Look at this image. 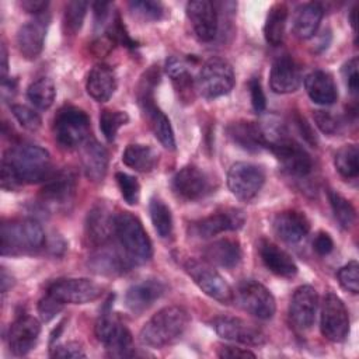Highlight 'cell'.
<instances>
[{"label":"cell","mask_w":359,"mask_h":359,"mask_svg":"<svg viewBox=\"0 0 359 359\" xmlns=\"http://www.w3.org/2000/svg\"><path fill=\"white\" fill-rule=\"evenodd\" d=\"M52 175V161L48 150L38 144L10 147L1 160L3 189H17L22 184H36Z\"/></svg>","instance_id":"6da1fadb"},{"label":"cell","mask_w":359,"mask_h":359,"mask_svg":"<svg viewBox=\"0 0 359 359\" xmlns=\"http://www.w3.org/2000/svg\"><path fill=\"white\" fill-rule=\"evenodd\" d=\"M191 321L189 313L181 306H167L146 321L139 332L144 346L163 348L182 337Z\"/></svg>","instance_id":"7a4b0ae2"},{"label":"cell","mask_w":359,"mask_h":359,"mask_svg":"<svg viewBox=\"0 0 359 359\" xmlns=\"http://www.w3.org/2000/svg\"><path fill=\"white\" fill-rule=\"evenodd\" d=\"M0 238L3 255L35 254L46 241L41 224L32 219L4 222L0 229Z\"/></svg>","instance_id":"3957f363"},{"label":"cell","mask_w":359,"mask_h":359,"mask_svg":"<svg viewBox=\"0 0 359 359\" xmlns=\"http://www.w3.org/2000/svg\"><path fill=\"white\" fill-rule=\"evenodd\" d=\"M115 236L133 264H144L153 255L151 241L140 220L129 212L116 213Z\"/></svg>","instance_id":"277c9868"},{"label":"cell","mask_w":359,"mask_h":359,"mask_svg":"<svg viewBox=\"0 0 359 359\" xmlns=\"http://www.w3.org/2000/svg\"><path fill=\"white\" fill-rule=\"evenodd\" d=\"M265 147L269 149L280 161L283 170L294 177H306L313 170L310 154L293 139H290L283 128H276L266 135Z\"/></svg>","instance_id":"5b68a950"},{"label":"cell","mask_w":359,"mask_h":359,"mask_svg":"<svg viewBox=\"0 0 359 359\" xmlns=\"http://www.w3.org/2000/svg\"><path fill=\"white\" fill-rule=\"evenodd\" d=\"M53 136L65 149L81 146L90 135L88 115L73 105L62 107L53 118Z\"/></svg>","instance_id":"8992f818"},{"label":"cell","mask_w":359,"mask_h":359,"mask_svg":"<svg viewBox=\"0 0 359 359\" xmlns=\"http://www.w3.org/2000/svg\"><path fill=\"white\" fill-rule=\"evenodd\" d=\"M234 81L231 65L226 59L213 56L199 69L195 86L203 98L213 100L229 94L234 87Z\"/></svg>","instance_id":"52a82bcc"},{"label":"cell","mask_w":359,"mask_h":359,"mask_svg":"<svg viewBox=\"0 0 359 359\" xmlns=\"http://www.w3.org/2000/svg\"><path fill=\"white\" fill-rule=\"evenodd\" d=\"M184 268L196 286L212 299L229 304L234 299V293L224 278L206 261L188 258L184 262Z\"/></svg>","instance_id":"ba28073f"},{"label":"cell","mask_w":359,"mask_h":359,"mask_svg":"<svg viewBox=\"0 0 359 359\" xmlns=\"http://www.w3.org/2000/svg\"><path fill=\"white\" fill-rule=\"evenodd\" d=\"M264 182L265 171L262 167L252 163H234L227 172V187L230 192L244 202L252 201L262 189Z\"/></svg>","instance_id":"9c48e42d"},{"label":"cell","mask_w":359,"mask_h":359,"mask_svg":"<svg viewBox=\"0 0 359 359\" xmlns=\"http://www.w3.org/2000/svg\"><path fill=\"white\" fill-rule=\"evenodd\" d=\"M320 330L325 339L342 342L349 334V314L344 302L332 292L327 293L321 303Z\"/></svg>","instance_id":"30bf717a"},{"label":"cell","mask_w":359,"mask_h":359,"mask_svg":"<svg viewBox=\"0 0 359 359\" xmlns=\"http://www.w3.org/2000/svg\"><path fill=\"white\" fill-rule=\"evenodd\" d=\"M236 300L240 307L259 320H269L273 317L276 303L273 294L259 282L247 279L237 286Z\"/></svg>","instance_id":"8fae6325"},{"label":"cell","mask_w":359,"mask_h":359,"mask_svg":"<svg viewBox=\"0 0 359 359\" xmlns=\"http://www.w3.org/2000/svg\"><path fill=\"white\" fill-rule=\"evenodd\" d=\"M95 335L111 356H132V334L109 311H102L95 324Z\"/></svg>","instance_id":"7c38bea8"},{"label":"cell","mask_w":359,"mask_h":359,"mask_svg":"<svg viewBox=\"0 0 359 359\" xmlns=\"http://www.w3.org/2000/svg\"><path fill=\"white\" fill-rule=\"evenodd\" d=\"M77 188L76 174L70 168H63L52 174L41 189L39 198L45 208L52 210L66 209L74 199Z\"/></svg>","instance_id":"4fadbf2b"},{"label":"cell","mask_w":359,"mask_h":359,"mask_svg":"<svg viewBox=\"0 0 359 359\" xmlns=\"http://www.w3.org/2000/svg\"><path fill=\"white\" fill-rule=\"evenodd\" d=\"M46 293L63 304H84L101 296V286L87 278H62L53 280Z\"/></svg>","instance_id":"5bb4252c"},{"label":"cell","mask_w":359,"mask_h":359,"mask_svg":"<svg viewBox=\"0 0 359 359\" xmlns=\"http://www.w3.org/2000/svg\"><path fill=\"white\" fill-rule=\"evenodd\" d=\"M212 327L219 337L236 344L258 346L266 342V337L261 328L238 317H216L212 320Z\"/></svg>","instance_id":"9a60e30c"},{"label":"cell","mask_w":359,"mask_h":359,"mask_svg":"<svg viewBox=\"0 0 359 359\" xmlns=\"http://www.w3.org/2000/svg\"><path fill=\"white\" fill-rule=\"evenodd\" d=\"M245 223V213L237 208H226L191 224V233L201 238H210L224 231H236Z\"/></svg>","instance_id":"2e32d148"},{"label":"cell","mask_w":359,"mask_h":359,"mask_svg":"<svg viewBox=\"0 0 359 359\" xmlns=\"http://www.w3.org/2000/svg\"><path fill=\"white\" fill-rule=\"evenodd\" d=\"M318 309V293L310 285L299 286L289 303V318L293 327L299 331L309 330Z\"/></svg>","instance_id":"e0dca14e"},{"label":"cell","mask_w":359,"mask_h":359,"mask_svg":"<svg viewBox=\"0 0 359 359\" xmlns=\"http://www.w3.org/2000/svg\"><path fill=\"white\" fill-rule=\"evenodd\" d=\"M172 189L187 201H198L212 192L209 175L196 165H185L172 178Z\"/></svg>","instance_id":"ac0fdd59"},{"label":"cell","mask_w":359,"mask_h":359,"mask_svg":"<svg viewBox=\"0 0 359 359\" xmlns=\"http://www.w3.org/2000/svg\"><path fill=\"white\" fill-rule=\"evenodd\" d=\"M115 217L116 215L105 203L94 205L86 217V237L94 247L107 244L115 234Z\"/></svg>","instance_id":"d6986e66"},{"label":"cell","mask_w":359,"mask_h":359,"mask_svg":"<svg viewBox=\"0 0 359 359\" xmlns=\"http://www.w3.org/2000/svg\"><path fill=\"white\" fill-rule=\"evenodd\" d=\"M49 15L43 13L20 27L17 32V46L25 59L34 60L41 55L49 27Z\"/></svg>","instance_id":"ffe728a7"},{"label":"cell","mask_w":359,"mask_h":359,"mask_svg":"<svg viewBox=\"0 0 359 359\" xmlns=\"http://www.w3.org/2000/svg\"><path fill=\"white\" fill-rule=\"evenodd\" d=\"M187 17L196 34L203 42H210L217 34V11L209 0H192L187 3Z\"/></svg>","instance_id":"44dd1931"},{"label":"cell","mask_w":359,"mask_h":359,"mask_svg":"<svg viewBox=\"0 0 359 359\" xmlns=\"http://www.w3.org/2000/svg\"><path fill=\"white\" fill-rule=\"evenodd\" d=\"M302 84V70L290 55L279 56L271 67L269 86L276 94H289Z\"/></svg>","instance_id":"7402d4cb"},{"label":"cell","mask_w":359,"mask_h":359,"mask_svg":"<svg viewBox=\"0 0 359 359\" xmlns=\"http://www.w3.org/2000/svg\"><path fill=\"white\" fill-rule=\"evenodd\" d=\"M41 334V324L35 317L22 316L17 318L8 330V348L17 356L27 355L35 345Z\"/></svg>","instance_id":"603a6c76"},{"label":"cell","mask_w":359,"mask_h":359,"mask_svg":"<svg viewBox=\"0 0 359 359\" xmlns=\"http://www.w3.org/2000/svg\"><path fill=\"white\" fill-rule=\"evenodd\" d=\"M165 292V285L158 279H143L132 285L125 294V304L133 314H142L154 304Z\"/></svg>","instance_id":"cb8c5ba5"},{"label":"cell","mask_w":359,"mask_h":359,"mask_svg":"<svg viewBox=\"0 0 359 359\" xmlns=\"http://www.w3.org/2000/svg\"><path fill=\"white\" fill-rule=\"evenodd\" d=\"M272 226L276 236L287 244H296L302 241L310 231L309 219L299 210H283L278 213Z\"/></svg>","instance_id":"d4e9b609"},{"label":"cell","mask_w":359,"mask_h":359,"mask_svg":"<svg viewBox=\"0 0 359 359\" xmlns=\"http://www.w3.org/2000/svg\"><path fill=\"white\" fill-rule=\"evenodd\" d=\"M108 151L95 139H87L81 144V167L84 175L93 182H101L108 170Z\"/></svg>","instance_id":"484cf974"},{"label":"cell","mask_w":359,"mask_h":359,"mask_svg":"<svg viewBox=\"0 0 359 359\" xmlns=\"http://www.w3.org/2000/svg\"><path fill=\"white\" fill-rule=\"evenodd\" d=\"M258 250L261 261L269 272L280 278H293L297 273V265L293 258L276 244L261 240Z\"/></svg>","instance_id":"4316f807"},{"label":"cell","mask_w":359,"mask_h":359,"mask_svg":"<svg viewBox=\"0 0 359 359\" xmlns=\"http://www.w3.org/2000/svg\"><path fill=\"white\" fill-rule=\"evenodd\" d=\"M133 262L126 257L119 254L116 250L105 248L101 245L100 250L94 251L88 257V268L91 272L97 275H105V276H112V275H121L126 272Z\"/></svg>","instance_id":"83f0119b"},{"label":"cell","mask_w":359,"mask_h":359,"mask_svg":"<svg viewBox=\"0 0 359 359\" xmlns=\"http://www.w3.org/2000/svg\"><path fill=\"white\" fill-rule=\"evenodd\" d=\"M304 87L310 100L320 105H331L338 98L332 76L325 70H314L304 79Z\"/></svg>","instance_id":"f1b7e54d"},{"label":"cell","mask_w":359,"mask_h":359,"mask_svg":"<svg viewBox=\"0 0 359 359\" xmlns=\"http://www.w3.org/2000/svg\"><path fill=\"white\" fill-rule=\"evenodd\" d=\"M86 88L95 101H108L116 90V76L114 70L107 65H95L87 76Z\"/></svg>","instance_id":"f546056e"},{"label":"cell","mask_w":359,"mask_h":359,"mask_svg":"<svg viewBox=\"0 0 359 359\" xmlns=\"http://www.w3.org/2000/svg\"><path fill=\"white\" fill-rule=\"evenodd\" d=\"M205 261L222 268H234L241 261V247L234 238H220L203 250Z\"/></svg>","instance_id":"4dcf8cb0"},{"label":"cell","mask_w":359,"mask_h":359,"mask_svg":"<svg viewBox=\"0 0 359 359\" xmlns=\"http://www.w3.org/2000/svg\"><path fill=\"white\" fill-rule=\"evenodd\" d=\"M227 135L238 147L247 151H259L265 147L262 126L255 122L237 121L227 126Z\"/></svg>","instance_id":"1f68e13d"},{"label":"cell","mask_w":359,"mask_h":359,"mask_svg":"<svg viewBox=\"0 0 359 359\" xmlns=\"http://www.w3.org/2000/svg\"><path fill=\"white\" fill-rule=\"evenodd\" d=\"M323 18V7L318 3H304L294 10L292 20L293 34L299 39H309L317 32Z\"/></svg>","instance_id":"d6a6232c"},{"label":"cell","mask_w":359,"mask_h":359,"mask_svg":"<svg viewBox=\"0 0 359 359\" xmlns=\"http://www.w3.org/2000/svg\"><path fill=\"white\" fill-rule=\"evenodd\" d=\"M165 72L172 80L177 93H180V98L189 102L192 100L195 81L192 80L188 65L178 56H170L165 62Z\"/></svg>","instance_id":"836d02e7"},{"label":"cell","mask_w":359,"mask_h":359,"mask_svg":"<svg viewBox=\"0 0 359 359\" xmlns=\"http://www.w3.org/2000/svg\"><path fill=\"white\" fill-rule=\"evenodd\" d=\"M122 161L129 168H133L139 172H150L154 170L158 161L157 151L147 144H129L122 153Z\"/></svg>","instance_id":"e575fe53"},{"label":"cell","mask_w":359,"mask_h":359,"mask_svg":"<svg viewBox=\"0 0 359 359\" xmlns=\"http://www.w3.org/2000/svg\"><path fill=\"white\" fill-rule=\"evenodd\" d=\"M287 11L289 10L285 3H275L268 10L266 20L264 24V36L265 41L272 46H278L283 42Z\"/></svg>","instance_id":"d590c367"},{"label":"cell","mask_w":359,"mask_h":359,"mask_svg":"<svg viewBox=\"0 0 359 359\" xmlns=\"http://www.w3.org/2000/svg\"><path fill=\"white\" fill-rule=\"evenodd\" d=\"M27 97L38 109H48L56 97V88L50 79L39 77L27 88Z\"/></svg>","instance_id":"8d00e7d4"},{"label":"cell","mask_w":359,"mask_h":359,"mask_svg":"<svg viewBox=\"0 0 359 359\" xmlns=\"http://www.w3.org/2000/svg\"><path fill=\"white\" fill-rule=\"evenodd\" d=\"M149 212L157 234L161 238H170L174 230V222L170 208L160 198H153L149 205Z\"/></svg>","instance_id":"74e56055"},{"label":"cell","mask_w":359,"mask_h":359,"mask_svg":"<svg viewBox=\"0 0 359 359\" xmlns=\"http://www.w3.org/2000/svg\"><path fill=\"white\" fill-rule=\"evenodd\" d=\"M359 150L356 144H344L334 156V164L337 171L346 180L356 178L359 174Z\"/></svg>","instance_id":"f35d334b"},{"label":"cell","mask_w":359,"mask_h":359,"mask_svg":"<svg viewBox=\"0 0 359 359\" xmlns=\"http://www.w3.org/2000/svg\"><path fill=\"white\" fill-rule=\"evenodd\" d=\"M328 201H330L332 213H334L337 222L339 223V226L346 230L351 229L356 220V210H355L353 205L346 198H344L341 194H338L337 191H332V189L328 191Z\"/></svg>","instance_id":"ab89813d"},{"label":"cell","mask_w":359,"mask_h":359,"mask_svg":"<svg viewBox=\"0 0 359 359\" xmlns=\"http://www.w3.org/2000/svg\"><path fill=\"white\" fill-rule=\"evenodd\" d=\"M128 121H129V116L123 111L102 109L100 115V129L108 142H114L118 130L123 125H126Z\"/></svg>","instance_id":"60d3db41"},{"label":"cell","mask_w":359,"mask_h":359,"mask_svg":"<svg viewBox=\"0 0 359 359\" xmlns=\"http://www.w3.org/2000/svg\"><path fill=\"white\" fill-rule=\"evenodd\" d=\"M88 4L86 1L67 3L63 13V29L67 35H74L80 31Z\"/></svg>","instance_id":"b9f144b4"},{"label":"cell","mask_w":359,"mask_h":359,"mask_svg":"<svg viewBox=\"0 0 359 359\" xmlns=\"http://www.w3.org/2000/svg\"><path fill=\"white\" fill-rule=\"evenodd\" d=\"M115 180L118 184V188L121 191L122 198L125 199V202L128 205H136L139 202L140 198V184L139 181L126 172H116L115 174Z\"/></svg>","instance_id":"7bdbcfd3"},{"label":"cell","mask_w":359,"mask_h":359,"mask_svg":"<svg viewBox=\"0 0 359 359\" xmlns=\"http://www.w3.org/2000/svg\"><path fill=\"white\" fill-rule=\"evenodd\" d=\"M337 278H338L339 285L345 290H348L353 294H356L359 292V265L355 259L349 261L346 265H344L338 271Z\"/></svg>","instance_id":"ee69618b"},{"label":"cell","mask_w":359,"mask_h":359,"mask_svg":"<svg viewBox=\"0 0 359 359\" xmlns=\"http://www.w3.org/2000/svg\"><path fill=\"white\" fill-rule=\"evenodd\" d=\"M130 10L142 17L143 20H160L164 14V7L160 1H151V0H135L129 3Z\"/></svg>","instance_id":"f6af8a7d"},{"label":"cell","mask_w":359,"mask_h":359,"mask_svg":"<svg viewBox=\"0 0 359 359\" xmlns=\"http://www.w3.org/2000/svg\"><path fill=\"white\" fill-rule=\"evenodd\" d=\"M11 112L22 128H25L28 130L39 129L42 121H41V116L38 115V112H35L34 109H31L25 105H21V104H14V105H11Z\"/></svg>","instance_id":"bcb514c9"},{"label":"cell","mask_w":359,"mask_h":359,"mask_svg":"<svg viewBox=\"0 0 359 359\" xmlns=\"http://www.w3.org/2000/svg\"><path fill=\"white\" fill-rule=\"evenodd\" d=\"M313 119H314L317 128L325 135L338 133L339 129H341V125H342L338 116H335L330 111H323V109L314 111L313 112Z\"/></svg>","instance_id":"7dc6e473"},{"label":"cell","mask_w":359,"mask_h":359,"mask_svg":"<svg viewBox=\"0 0 359 359\" xmlns=\"http://www.w3.org/2000/svg\"><path fill=\"white\" fill-rule=\"evenodd\" d=\"M108 36H109L111 41L119 42V43H122L125 46H129V48H135L136 46V42L125 31V27H123L122 21H121L119 14H116L115 18H112V22L109 24V28H108Z\"/></svg>","instance_id":"c3c4849f"},{"label":"cell","mask_w":359,"mask_h":359,"mask_svg":"<svg viewBox=\"0 0 359 359\" xmlns=\"http://www.w3.org/2000/svg\"><path fill=\"white\" fill-rule=\"evenodd\" d=\"M62 309H63V303L57 302L55 297H52L48 293L38 303V313H39L42 321H45V323H48L53 317H56V314H59L62 311Z\"/></svg>","instance_id":"681fc988"},{"label":"cell","mask_w":359,"mask_h":359,"mask_svg":"<svg viewBox=\"0 0 359 359\" xmlns=\"http://www.w3.org/2000/svg\"><path fill=\"white\" fill-rule=\"evenodd\" d=\"M52 358H86V352L79 342H65L50 348Z\"/></svg>","instance_id":"f907efd6"},{"label":"cell","mask_w":359,"mask_h":359,"mask_svg":"<svg viewBox=\"0 0 359 359\" xmlns=\"http://www.w3.org/2000/svg\"><path fill=\"white\" fill-rule=\"evenodd\" d=\"M248 88H250V97H251V105L255 112L261 114L264 112L266 107V98L261 86V81L258 77H252L248 81Z\"/></svg>","instance_id":"816d5d0a"},{"label":"cell","mask_w":359,"mask_h":359,"mask_svg":"<svg viewBox=\"0 0 359 359\" xmlns=\"http://www.w3.org/2000/svg\"><path fill=\"white\" fill-rule=\"evenodd\" d=\"M346 87L351 94H356L359 90V74H358V57H352L344 65L342 69Z\"/></svg>","instance_id":"f5cc1de1"},{"label":"cell","mask_w":359,"mask_h":359,"mask_svg":"<svg viewBox=\"0 0 359 359\" xmlns=\"http://www.w3.org/2000/svg\"><path fill=\"white\" fill-rule=\"evenodd\" d=\"M334 248V240L325 231H318L313 240V250L318 255H328Z\"/></svg>","instance_id":"db71d44e"},{"label":"cell","mask_w":359,"mask_h":359,"mask_svg":"<svg viewBox=\"0 0 359 359\" xmlns=\"http://www.w3.org/2000/svg\"><path fill=\"white\" fill-rule=\"evenodd\" d=\"M219 358H255V353L250 349L231 346V345H220L217 348Z\"/></svg>","instance_id":"11a10c76"},{"label":"cell","mask_w":359,"mask_h":359,"mask_svg":"<svg viewBox=\"0 0 359 359\" xmlns=\"http://www.w3.org/2000/svg\"><path fill=\"white\" fill-rule=\"evenodd\" d=\"M21 7L32 14L41 15L45 13L46 7H48V1H41V0H25L21 3Z\"/></svg>","instance_id":"9f6ffc18"},{"label":"cell","mask_w":359,"mask_h":359,"mask_svg":"<svg viewBox=\"0 0 359 359\" xmlns=\"http://www.w3.org/2000/svg\"><path fill=\"white\" fill-rule=\"evenodd\" d=\"M109 7L111 4L108 3H94L93 10H94V20L97 25H101L105 22V20L109 15Z\"/></svg>","instance_id":"6f0895ef"},{"label":"cell","mask_w":359,"mask_h":359,"mask_svg":"<svg viewBox=\"0 0 359 359\" xmlns=\"http://www.w3.org/2000/svg\"><path fill=\"white\" fill-rule=\"evenodd\" d=\"M296 123H297V128H299L302 136L306 139V142H309L311 146H316V144H317V139H316V136H314V133H313L310 125L306 122V119L297 116Z\"/></svg>","instance_id":"680465c9"},{"label":"cell","mask_w":359,"mask_h":359,"mask_svg":"<svg viewBox=\"0 0 359 359\" xmlns=\"http://www.w3.org/2000/svg\"><path fill=\"white\" fill-rule=\"evenodd\" d=\"M15 90H17V83L14 79L6 77L1 80V97L4 101L10 100L15 94Z\"/></svg>","instance_id":"91938a15"},{"label":"cell","mask_w":359,"mask_h":359,"mask_svg":"<svg viewBox=\"0 0 359 359\" xmlns=\"http://www.w3.org/2000/svg\"><path fill=\"white\" fill-rule=\"evenodd\" d=\"M0 283H1V293L6 294L7 290L14 285V278L7 272L6 268H1V278H0Z\"/></svg>","instance_id":"94428289"},{"label":"cell","mask_w":359,"mask_h":359,"mask_svg":"<svg viewBox=\"0 0 359 359\" xmlns=\"http://www.w3.org/2000/svg\"><path fill=\"white\" fill-rule=\"evenodd\" d=\"M0 57H1V80L7 77V70H8V63H7V49L4 45H1V52H0Z\"/></svg>","instance_id":"6125c7cd"},{"label":"cell","mask_w":359,"mask_h":359,"mask_svg":"<svg viewBox=\"0 0 359 359\" xmlns=\"http://www.w3.org/2000/svg\"><path fill=\"white\" fill-rule=\"evenodd\" d=\"M349 21H351V25L353 29H356V7H353L351 10V15H349Z\"/></svg>","instance_id":"be15d7a7"}]
</instances>
